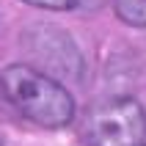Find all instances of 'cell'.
Masks as SVG:
<instances>
[{
    "instance_id": "obj_6",
    "label": "cell",
    "mask_w": 146,
    "mask_h": 146,
    "mask_svg": "<svg viewBox=\"0 0 146 146\" xmlns=\"http://www.w3.org/2000/svg\"><path fill=\"white\" fill-rule=\"evenodd\" d=\"M0 146H3V143H0Z\"/></svg>"
},
{
    "instance_id": "obj_1",
    "label": "cell",
    "mask_w": 146,
    "mask_h": 146,
    "mask_svg": "<svg viewBox=\"0 0 146 146\" xmlns=\"http://www.w3.org/2000/svg\"><path fill=\"white\" fill-rule=\"evenodd\" d=\"M3 97L19 116L28 121L61 130L74 119V99L72 94L52 77L31 64H11L0 72Z\"/></svg>"
},
{
    "instance_id": "obj_3",
    "label": "cell",
    "mask_w": 146,
    "mask_h": 146,
    "mask_svg": "<svg viewBox=\"0 0 146 146\" xmlns=\"http://www.w3.org/2000/svg\"><path fill=\"white\" fill-rule=\"evenodd\" d=\"M25 47L47 72L58 77H80L83 58L74 39L55 25H33L25 33Z\"/></svg>"
},
{
    "instance_id": "obj_2",
    "label": "cell",
    "mask_w": 146,
    "mask_h": 146,
    "mask_svg": "<svg viewBox=\"0 0 146 146\" xmlns=\"http://www.w3.org/2000/svg\"><path fill=\"white\" fill-rule=\"evenodd\" d=\"M86 146H143L146 110L132 97H108L88 108L83 119Z\"/></svg>"
},
{
    "instance_id": "obj_5",
    "label": "cell",
    "mask_w": 146,
    "mask_h": 146,
    "mask_svg": "<svg viewBox=\"0 0 146 146\" xmlns=\"http://www.w3.org/2000/svg\"><path fill=\"white\" fill-rule=\"evenodd\" d=\"M28 6H36V8H47V11H69L74 8L80 0H22Z\"/></svg>"
},
{
    "instance_id": "obj_4",
    "label": "cell",
    "mask_w": 146,
    "mask_h": 146,
    "mask_svg": "<svg viewBox=\"0 0 146 146\" xmlns=\"http://www.w3.org/2000/svg\"><path fill=\"white\" fill-rule=\"evenodd\" d=\"M113 11L124 25L146 28V0H113Z\"/></svg>"
}]
</instances>
